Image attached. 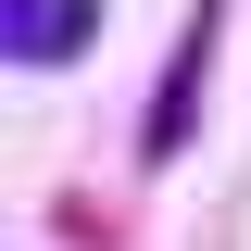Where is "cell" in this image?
<instances>
[{
	"label": "cell",
	"mask_w": 251,
	"mask_h": 251,
	"mask_svg": "<svg viewBox=\"0 0 251 251\" xmlns=\"http://www.w3.org/2000/svg\"><path fill=\"white\" fill-rule=\"evenodd\" d=\"M88 38H100V0H0V50L25 63V75L38 63H75Z\"/></svg>",
	"instance_id": "6da1fadb"
},
{
	"label": "cell",
	"mask_w": 251,
	"mask_h": 251,
	"mask_svg": "<svg viewBox=\"0 0 251 251\" xmlns=\"http://www.w3.org/2000/svg\"><path fill=\"white\" fill-rule=\"evenodd\" d=\"M201 63H214V13L188 25V50H176V75H163V113H151V163H176V138H188V100H201Z\"/></svg>",
	"instance_id": "7a4b0ae2"
}]
</instances>
